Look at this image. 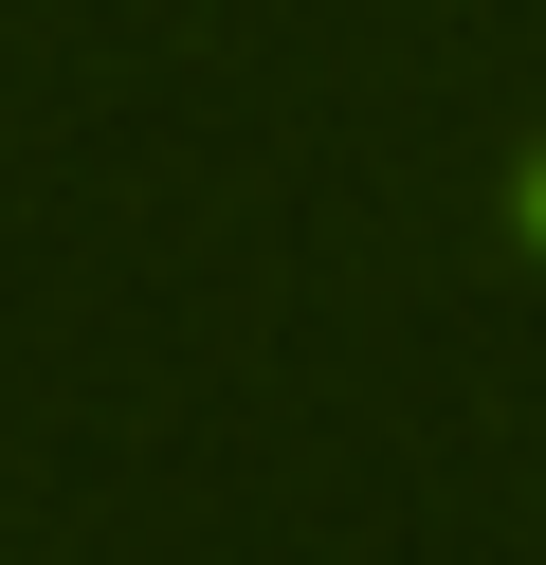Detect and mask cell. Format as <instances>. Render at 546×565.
<instances>
[{
    "label": "cell",
    "instance_id": "6da1fadb",
    "mask_svg": "<svg viewBox=\"0 0 546 565\" xmlns=\"http://www.w3.org/2000/svg\"><path fill=\"white\" fill-rule=\"evenodd\" d=\"M528 237H546V183H528Z\"/></svg>",
    "mask_w": 546,
    "mask_h": 565
}]
</instances>
